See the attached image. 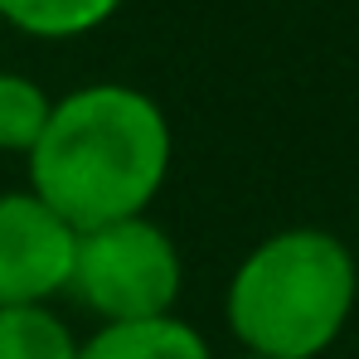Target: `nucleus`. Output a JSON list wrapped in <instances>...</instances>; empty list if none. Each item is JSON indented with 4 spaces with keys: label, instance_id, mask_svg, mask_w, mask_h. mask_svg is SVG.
<instances>
[{
    "label": "nucleus",
    "instance_id": "20e7f679",
    "mask_svg": "<svg viewBox=\"0 0 359 359\" xmlns=\"http://www.w3.org/2000/svg\"><path fill=\"white\" fill-rule=\"evenodd\" d=\"M73 243L78 233L39 194L5 189L0 194V311L49 306L54 297H63L73 272Z\"/></svg>",
    "mask_w": 359,
    "mask_h": 359
},
{
    "label": "nucleus",
    "instance_id": "39448f33",
    "mask_svg": "<svg viewBox=\"0 0 359 359\" xmlns=\"http://www.w3.org/2000/svg\"><path fill=\"white\" fill-rule=\"evenodd\" d=\"M78 359H214V355H209V340L170 311V316L97 325L78 345Z\"/></svg>",
    "mask_w": 359,
    "mask_h": 359
},
{
    "label": "nucleus",
    "instance_id": "423d86ee",
    "mask_svg": "<svg viewBox=\"0 0 359 359\" xmlns=\"http://www.w3.org/2000/svg\"><path fill=\"white\" fill-rule=\"evenodd\" d=\"M126 0H0V20L34 39H78L107 25Z\"/></svg>",
    "mask_w": 359,
    "mask_h": 359
},
{
    "label": "nucleus",
    "instance_id": "6e6552de",
    "mask_svg": "<svg viewBox=\"0 0 359 359\" xmlns=\"http://www.w3.org/2000/svg\"><path fill=\"white\" fill-rule=\"evenodd\" d=\"M54 97L29 78V73H0V151L5 156H29L49 126Z\"/></svg>",
    "mask_w": 359,
    "mask_h": 359
},
{
    "label": "nucleus",
    "instance_id": "0eeeda50",
    "mask_svg": "<svg viewBox=\"0 0 359 359\" xmlns=\"http://www.w3.org/2000/svg\"><path fill=\"white\" fill-rule=\"evenodd\" d=\"M78 335L49 306H5L0 311V359H78Z\"/></svg>",
    "mask_w": 359,
    "mask_h": 359
},
{
    "label": "nucleus",
    "instance_id": "f03ea898",
    "mask_svg": "<svg viewBox=\"0 0 359 359\" xmlns=\"http://www.w3.org/2000/svg\"><path fill=\"white\" fill-rule=\"evenodd\" d=\"M355 252L325 229H282L238 262L224 316L248 359H316L355 316Z\"/></svg>",
    "mask_w": 359,
    "mask_h": 359
},
{
    "label": "nucleus",
    "instance_id": "7ed1b4c3",
    "mask_svg": "<svg viewBox=\"0 0 359 359\" xmlns=\"http://www.w3.org/2000/svg\"><path fill=\"white\" fill-rule=\"evenodd\" d=\"M180 282L184 262L175 238L146 214L88 229L73 243L68 297L83 311H93L97 325L170 316L180 301Z\"/></svg>",
    "mask_w": 359,
    "mask_h": 359
},
{
    "label": "nucleus",
    "instance_id": "f257e3e1",
    "mask_svg": "<svg viewBox=\"0 0 359 359\" xmlns=\"http://www.w3.org/2000/svg\"><path fill=\"white\" fill-rule=\"evenodd\" d=\"M170 121L161 102L131 83H88L54 102L29 161L39 194L73 233L136 219L170 175Z\"/></svg>",
    "mask_w": 359,
    "mask_h": 359
}]
</instances>
